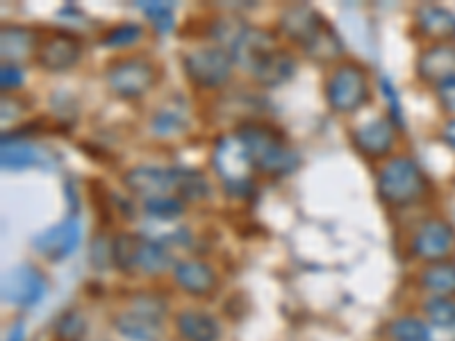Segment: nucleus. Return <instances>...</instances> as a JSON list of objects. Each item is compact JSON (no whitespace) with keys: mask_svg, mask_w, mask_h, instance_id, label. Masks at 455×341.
Returning <instances> with one entry per match:
<instances>
[{"mask_svg":"<svg viewBox=\"0 0 455 341\" xmlns=\"http://www.w3.org/2000/svg\"><path fill=\"white\" fill-rule=\"evenodd\" d=\"M373 192L385 210L403 214L428 202L435 194V185L424 166L401 150L383 164L373 166Z\"/></svg>","mask_w":455,"mask_h":341,"instance_id":"obj_1","label":"nucleus"},{"mask_svg":"<svg viewBox=\"0 0 455 341\" xmlns=\"http://www.w3.org/2000/svg\"><path fill=\"white\" fill-rule=\"evenodd\" d=\"M235 135L243 144L255 176L264 180H284L300 169V153L278 125L267 119H251L237 125Z\"/></svg>","mask_w":455,"mask_h":341,"instance_id":"obj_2","label":"nucleus"},{"mask_svg":"<svg viewBox=\"0 0 455 341\" xmlns=\"http://www.w3.org/2000/svg\"><path fill=\"white\" fill-rule=\"evenodd\" d=\"M321 93L328 112L339 119H357L373 103L371 71L357 57H344L326 68Z\"/></svg>","mask_w":455,"mask_h":341,"instance_id":"obj_3","label":"nucleus"},{"mask_svg":"<svg viewBox=\"0 0 455 341\" xmlns=\"http://www.w3.org/2000/svg\"><path fill=\"white\" fill-rule=\"evenodd\" d=\"M162 67L146 52L114 55L100 71L105 89L112 99L121 103H141L156 91L162 83Z\"/></svg>","mask_w":455,"mask_h":341,"instance_id":"obj_4","label":"nucleus"},{"mask_svg":"<svg viewBox=\"0 0 455 341\" xmlns=\"http://www.w3.org/2000/svg\"><path fill=\"white\" fill-rule=\"evenodd\" d=\"M210 170L223 196L230 201L246 202L258 194V180L249 153L235 135V130L223 132L212 141L210 148Z\"/></svg>","mask_w":455,"mask_h":341,"instance_id":"obj_5","label":"nucleus"},{"mask_svg":"<svg viewBox=\"0 0 455 341\" xmlns=\"http://www.w3.org/2000/svg\"><path fill=\"white\" fill-rule=\"evenodd\" d=\"M180 71L194 91L207 93V96H219L228 91L239 73L233 55L226 48L205 42V39H198L182 48Z\"/></svg>","mask_w":455,"mask_h":341,"instance_id":"obj_6","label":"nucleus"},{"mask_svg":"<svg viewBox=\"0 0 455 341\" xmlns=\"http://www.w3.org/2000/svg\"><path fill=\"white\" fill-rule=\"evenodd\" d=\"M405 258L419 266L455 259V223L440 212H428L408 227Z\"/></svg>","mask_w":455,"mask_h":341,"instance_id":"obj_7","label":"nucleus"},{"mask_svg":"<svg viewBox=\"0 0 455 341\" xmlns=\"http://www.w3.org/2000/svg\"><path fill=\"white\" fill-rule=\"evenodd\" d=\"M401 130L392 123L385 112H378L367 119H355L348 125V141L357 155L371 166L383 164L385 160L401 153Z\"/></svg>","mask_w":455,"mask_h":341,"instance_id":"obj_8","label":"nucleus"},{"mask_svg":"<svg viewBox=\"0 0 455 341\" xmlns=\"http://www.w3.org/2000/svg\"><path fill=\"white\" fill-rule=\"evenodd\" d=\"M328 26H331V21L315 5L290 3V5L280 7L278 14H275L274 30L284 46L303 55Z\"/></svg>","mask_w":455,"mask_h":341,"instance_id":"obj_9","label":"nucleus"},{"mask_svg":"<svg viewBox=\"0 0 455 341\" xmlns=\"http://www.w3.org/2000/svg\"><path fill=\"white\" fill-rule=\"evenodd\" d=\"M48 289L51 284H48L46 274L35 262L14 264L10 271H5L3 284H0L3 303L23 312L39 305L48 296Z\"/></svg>","mask_w":455,"mask_h":341,"instance_id":"obj_10","label":"nucleus"},{"mask_svg":"<svg viewBox=\"0 0 455 341\" xmlns=\"http://www.w3.org/2000/svg\"><path fill=\"white\" fill-rule=\"evenodd\" d=\"M144 130L150 141H157V144H178V141L192 135V107L180 96L162 100L157 107H153L148 112Z\"/></svg>","mask_w":455,"mask_h":341,"instance_id":"obj_11","label":"nucleus"},{"mask_svg":"<svg viewBox=\"0 0 455 341\" xmlns=\"http://www.w3.org/2000/svg\"><path fill=\"white\" fill-rule=\"evenodd\" d=\"M84 59V39L78 32L71 30H46L39 52L35 57L36 68L51 75H64V73L78 68Z\"/></svg>","mask_w":455,"mask_h":341,"instance_id":"obj_12","label":"nucleus"},{"mask_svg":"<svg viewBox=\"0 0 455 341\" xmlns=\"http://www.w3.org/2000/svg\"><path fill=\"white\" fill-rule=\"evenodd\" d=\"M83 234L84 227L83 221H80V214L68 212L62 221L52 223L46 230L36 233L35 237H32L30 246L32 250H35L39 258L46 259V262L60 264L64 262V259L71 258V255L80 249Z\"/></svg>","mask_w":455,"mask_h":341,"instance_id":"obj_13","label":"nucleus"},{"mask_svg":"<svg viewBox=\"0 0 455 341\" xmlns=\"http://www.w3.org/2000/svg\"><path fill=\"white\" fill-rule=\"evenodd\" d=\"M121 189L137 202L176 194V166L132 164L121 173Z\"/></svg>","mask_w":455,"mask_h":341,"instance_id":"obj_14","label":"nucleus"},{"mask_svg":"<svg viewBox=\"0 0 455 341\" xmlns=\"http://www.w3.org/2000/svg\"><path fill=\"white\" fill-rule=\"evenodd\" d=\"M169 278L178 291L194 300L212 298L221 289V274L210 259L203 258H178Z\"/></svg>","mask_w":455,"mask_h":341,"instance_id":"obj_15","label":"nucleus"},{"mask_svg":"<svg viewBox=\"0 0 455 341\" xmlns=\"http://www.w3.org/2000/svg\"><path fill=\"white\" fill-rule=\"evenodd\" d=\"M410 35L421 46L455 44V12L437 3H419L410 16Z\"/></svg>","mask_w":455,"mask_h":341,"instance_id":"obj_16","label":"nucleus"},{"mask_svg":"<svg viewBox=\"0 0 455 341\" xmlns=\"http://www.w3.org/2000/svg\"><path fill=\"white\" fill-rule=\"evenodd\" d=\"M278 46H283V42H280V36L275 35L274 28L246 23L242 35L237 36V42L230 48V55H233L237 71L243 73V75H249L255 64Z\"/></svg>","mask_w":455,"mask_h":341,"instance_id":"obj_17","label":"nucleus"},{"mask_svg":"<svg viewBox=\"0 0 455 341\" xmlns=\"http://www.w3.org/2000/svg\"><path fill=\"white\" fill-rule=\"evenodd\" d=\"M171 328L178 341H221L223 323L214 312L201 305H187L173 312Z\"/></svg>","mask_w":455,"mask_h":341,"instance_id":"obj_18","label":"nucleus"},{"mask_svg":"<svg viewBox=\"0 0 455 341\" xmlns=\"http://www.w3.org/2000/svg\"><path fill=\"white\" fill-rule=\"evenodd\" d=\"M46 30L26 23H5L0 28V57L3 64H21L35 62L39 46H42Z\"/></svg>","mask_w":455,"mask_h":341,"instance_id":"obj_19","label":"nucleus"},{"mask_svg":"<svg viewBox=\"0 0 455 341\" xmlns=\"http://www.w3.org/2000/svg\"><path fill=\"white\" fill-rule=\"evenodd\" d=\"M455 75V44H430L421 46L414 59V78L421 87H440Z\"/></svg>","mask_w":455,"mask_h":341,"instance_id":"obj_20","label":"nucleus"},{"mask_svg":"<svg viewBox=\"0 0 455 341\" xmlns=\"http://www.w3.org/2000/svg\"><path fill=\"white\" fill-rule=\"evenodd\" d=\"M296 68H299L296 51H291V48H287L283 44V46L274 48L269 55H264L246 78L258 89H267L269 91V89H278L290 83L296 75Z\"/></svg>","mask_w":455,"mask_h":341,"instance_id":"obj_21","label":"nucleus"},{"mask_svg":"<svg viewBox=\"0 0 455 341\" xmlns=\"http://www.w3.org/2000/svg\"><path fill=\"white\" fill-rule=\"evenodd\" d=\"M51 160V150L32 141L30 137L3 135L0 144V166L10 173H21L28 169L46 166Z\"/></svg>","mask_w":455,"mask_h":341,"instance_id":"obj_22","label":"nucleus"},{"mask_svg":"<svg viewBox=\"0 0 455 341\" xmlns=\"http://www.w3.org/2000/svg\"><path fill=\"white\" fill-rule=\"evenodd\" d=\"M176 262V250L169 249V246L162 243L160 239L140 233V242H137L135 253V278L157 280L162 278V275H171Z\"/></svg>","mask_w":455,"mask_h":341,"instance_id":"obj_23","label":"nucleus"},{"mask_svg":"<svg viewBox=\"0 0 455 341\" xmlns=\"http://www.w3.org/2000/svg\"><path fill=\"white\" fill-rule=\"evenodd\" d=\"M164 328L162 323L144 319L135 312L119 307L109 314V330L124 341H162L164 339Z\"/></svg>","mask_w":455,"mask_h":341,"instance_id":"obj_24","label":"nucleus"},{"mask_svg":"<svg viewBox=\"0 0 455 341\" xmlns=\"http://www.w3.org/2000/svg\"><path fill=\"white\" fill-rule=\"evenodd\" d=\"M146 39H148V28L141 21H119L112 23V26L103 28L99 32V44L103 51L116 52V55H128L135 48L144 46Z\"/></svg>","mask_w":455,"mask_h":341,"instance_id":"obj_25","label":"nucleus"},{"mask_svg":"<svg viewBox=\"0 0 455 341\" xmlns=\"http://www.w3.org/2000/svg\"><path fill=\"white\" fill-rule=\"evenodd\" d=\"M176 196L187 202V207L205 205L214 196V182L210 173L196 166L176 164Z\"/></svg>","mask_w":455,"mask_h":341,"instance_id":"obj_26","label":"nucleus"},{"mask_svg":"<svg viewBox=\"0 0 455 341\" xmlns=\"http://www.w3.org/2000/svg\"><path fill=\"white\" fill-rule=\"evenodd\" d=\"M414 287L424 296H455V259L419 266L414 271Z\"/></svg>","mask_w":455,"mask_h":341,"instance_id":"obj_27","label":"nucleus"},{"mask_svg":"<svg viewBox=\"0 0 455 341\" xmlns=\"http://www.w3.org/2000/svg\"><path fill=\"white\" fill-rule=\"evenodd\" d=\"M121 307L135 312V314L144 316V319L162 323V326H166V321L173 316L169 298H166L164 294H160V291H153V289L130 291V294L124 296V305Z\"/></svg>","mask_w":455,"mask_h":341,"instance_id":"obj_28","label":"nucleus"},{"mask_svg":"<svg viewBox=\"0 0 455 341\" xmlns=\"http://www.w3.org/2000/svg\"><path fill=\"white\" fill-rule=\"evenodd\" d=\"M140 233L135 230H125L119 227L112 233V243H109V253H112V269L119 271L125 278H135V253Z\"/></svg>","mask_w":455,"mask_h":341,"instance_id":"obj_29","label":"nucleus"},{"mask_svg":"<svg viewBox=\"0 0 455 341\" xmlns=\"http://www.w3.org/2000/svg\"><path fill=\"white\" fill-rule=\"evenodd\" d=\"M135 10L144 16L148 28L156 35L166 36L176 30V3H166V0H141V3H135Z\"/></svg>","mask_w":455,"mask_h":341,"instance_id":"obj_30","label":"nucleus"},{"mask_svg":"<svg viewBox=\"0 0 455 341\" xmlns=\"http://www.w3.org/2000/svg\"><path fill=\"white\" fill-rule=\"evenodd\" d=\"M187 212H189V207H187V202L182 201V198H178L176 194L150 198V201L140 202V214L144 218H148L150 223H176L180 221Z\"/></svg>","mask_w":455,"mask_h":341,"instance_id":"obj_31","label":"nucleus"},{"mask_svg":"<svg viewBox=\"0 0 455 341\" xmlns=\"http://www.w3.org/2000/svg\"><path fill=\"white\" fill-rule=\"evenodd\" d=\"M387 341H430V323L421 314H398L385 326Z\"/></svg>","mask_w":455,"mask_h":341,"instance_id":"obj_32","label":"nucleus"},{"mask_svg":"<svg viewBox=\"0 0 455 341\" xmlns=\"http://www.w3.org/2000/svg\"><path fill=\"white\" fill-rule=\"evenodd\" d=\"M419 312L430 326H455V296H424Z\"/></svg>","mask_w":455,"mask_h":341,"instance_id":"obj_33","label":"nucleus"},{"mask_svg":"<svg viewBox=\"0 0 455 341\" xmlns=\"http://www.w3.org/2000/svg\"><path fill=\"white\" fill-rule=\"evenodd\" d=\"M376 84H378V91L383 93L385 105H387L385 114H387L389 119H392V123L401 130V135H405V132H408V119H405L403 103H401V96H398L396 84H394V80L389 78V75H385V73H380V75H378Z\"/></svg>","mask_w":455,"mask_h":341,"instance_id":"obj_34","label":"nucleus"},{"mask_svg":"<svg viewBox=\"0 0 455 341\" xmlns=\"http://www.w3.org/2000/svg\"><path fill=\"white\" fill-rule=\"evenodd\" d=\"M84 330H87V319L78 310L62 312L57 316L55 326H52L57 341H83Z\"/></svg>","mask_w":455,"mask_h":341,"instance_id":"obj_35","label":"nucleus"},{"mask_svg":"<svg viewBox=\"0 0 455 341\" xmlns=\"http://www.w3.org/2000/svg\"><path fill=\"white\" fill-rule=\"evenodd\" d=\"M30 114V103H28L26 96L21 93H3L0 99V121L3 125H10V128H16L26 121V116Z\"/></svg>","mask_w":455,"mask_h":341,"instance_id":"obj_36","label":"nucleus"},{"mask_svg":"<svg viewBox=\"0 0 455 341\" xmlns=\"http://www.w3.org/2000/svg\"><path fill=\"white\" fill-rule=\"evenodd\" d=\"M109 243H112V234L99 233L93 237L92 249H89V259L96 271L112 269V253H109Z\"/></svg>","mask_w":455,"mask_h":341,"instance_id":"obj_37","label":"nucleus"},{"mask_svg":"<svg viewBox=\"0 0 455 341\" xmlns=\"http://www.w3.org/2000/svg\"><path fill=\"white\" fill-rule=\"evenodd\" d=\"M26 67L0 64V89H3V93H19L26 87Z\"/></svg>","mask_w":455,"mask_h":341,"instance_id":"obj_38","label":"nucleus"},{"mask_svg":"<svg viewBox=\"0 0 455 341\" xmlns=\"http://www.w3.org/2000/svg\"><path fill=\"white\" fill-rule=\"evenodd\" d=\"M433 99L437 107H440V112L444 114V119L455 116V75H451L446 83L433 89Z\"/></svg>","mask_w":455,"mask_h":341,"instance_id":"obj_39","label":"nucleus"},{"mask_svg":"<svg viewBox=\"0 0 455 341\" xmlns=\"http://www.w3.org/2000/svg\"><path fill=\"white\" fill-rule=\"evenodd\" d=\"M437 139H440L442 146H446L449 153L455 155V116H449V119L437 125Z\"/></svg>","mask_w":455,"mask_h":341,"instance_id":"obj_40","label":"nucleus"},{"mask_svg":"<svg viewBox=\"0 0 455 341\" xmlns=\"http://www.w3.org/2000/svg\"><path fill=\"white\" fill-rule=\"evenodd\" d=\"M5 341H28V326L26 321H14L10 328H7Z\"/></svg>","mask_w":455,"mask_h":341,"instance_id":"obj_41","label":"nucleus"},{"mask_svg":"<svg viewBox=\"0 0 455 341\" xmlns=\"http://www.w3.org/2000/svg\"><path fill=\"white\" fill-rule=\"evenodd\" d=\"M451 186H453V192H455V176L451 178Z\"/></svg>","mask_w":455,"mask_h":341,"instance_id":"obj_42","label":"nucleus"},{"mask_svg":"<svg viewBox=\"0 0 455 341\" xmlns=\"http://www.w3.org/2000/svg\"><path fill=\"white\" fill-rule=\"evenodd\" d=\"M83 341H92V339H83Z\"/></svg>","mask_w":455,"mask_h":341,"instance_id":"obj_43","label":"nucleus"}]
</instances>
